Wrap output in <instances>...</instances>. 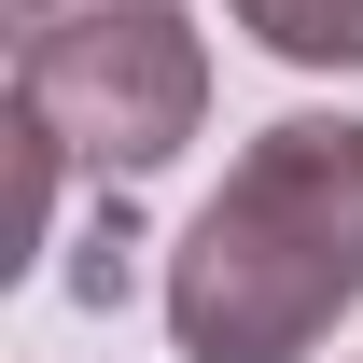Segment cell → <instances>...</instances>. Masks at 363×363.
<instances>
[{"mask_svg": "<svg viewBox=\"0 0 363 363\" xmlns=\"http://www.w3.org/2000/svg\"><path fill=\"white\" fill-rule=\"evenodd\" d=\"M350 308H363V126L279 112L182 224L168 335L182 363H308Z\"/></svg>", "mask_w": 363, "mask_h": 363, "instance_id": "cell-1", "label": "cell"}, {"mask_svg": "<svg viewBox=\"0 0 363 363\" xmlns=\"http://www.w3.org/2000/svg\"><path fill=\"white\" fill-rule=\"evenodd\" d=\"M14 126L43 140L56 168L140 182V168H168L182 140L210 126V43L182 28V0L43 28V43H14Z\"/></svg>", "mask_w": 363, "mask_h": 363, "instance_id": "cell-2", "label": "cell"}, {"mask_svg": "<svg viewBox=\"0 0 363 363\" xmlns=\"http://www.w3.org/2000/svg\"><path fill=\"white\" fill-rule=\"evenodd\" d=\"M224 14L294 70H363V0H224Z\"/></svg>", "mask_w": 363, "mask_h": 363, "instance_id": "cell-3", "label": "cell"}, {"mask_svg": "<svg viewBox=\"0 0 363 363\" xmlns=\"http://www.w3.org/2000/svg\"><path fill=\"white\" fill-rule=\"evenodd\" d=\"M14 14V43H43V28H84V14H140V0H0Z\"/></svg>", "mask_w": 363, "mask_h": 363, "instance_id": "cell-4", "label": "cell"}]
</instances>
